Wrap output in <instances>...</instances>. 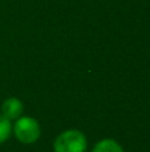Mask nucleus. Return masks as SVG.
<instances>
[{"label":"nucleus","mask_w":150,"mask_h":152,"mask_svg":"<svg viewBox=\"0 0 150 152\" xmlns=\"http://www.w3.org/2000/svg\"><path fill=\"white\" fill-rule=\"evenodd\" d=\"M87 147V136L79 129H66L61 132L53 143L55 152H85Z\"/></svg>","instance_id":"nucleus-1"},{"label":"nucleus","mask_w":150,"mask_h":152,"mask_svg":"<svg viewBox=\"0 0 150 152\" xmlns=\"http://www.w3.org/2000/svg\"><path fill=\"white\" fill-rule=\"evenodd\" d=\"M13 134L23 144H33L41 135V128L36 119L31 116H20L13 124Z\"/></svg>","instance_id":"nucleus-2"},{"label":"nucleus","mask_w":150,"mask_h":152,"mask_svg":"<svg viewBox=\"0 0 150 152\" xmlns=\"http://www.w3.org/2000/svg\"><path fill=\"white\" fill-rule=\"evenodd\" d=\"M24 104L17 97H8L1 104V115L8 120H16L23 115Z\"/></svg>","instance_id":"nucleus-3"},{"label":"nucleus","mask_w":150,"mask_h":152,"mask_svg":"<svg viewBox=\"0 0 150 152\" xmlns=\"http://www.w3.org/2000/svg\"><path fill=\"white\" fill-rule=\"evenodd\" d=\"M92 152H125V151L116 140L102 139L94 145Z\"/></svg>","instance_id":"nucleus-4"},{"label":"nucleus","mask_w":150,"mask_h":152,"mask_svg":"<svg viewBox=\"0 0 150 152\" xmlns=\"http://www.w3.org/2000/svg\"><path fill=\"white\" fill-rule=\"evenodd\" d=\"M11 132H12V124L11 120H8L7 118L0 113V144H3L4 142H7L11 136Z\"/></svg>","instance_id":"nucleus-5"}]
</instances>
